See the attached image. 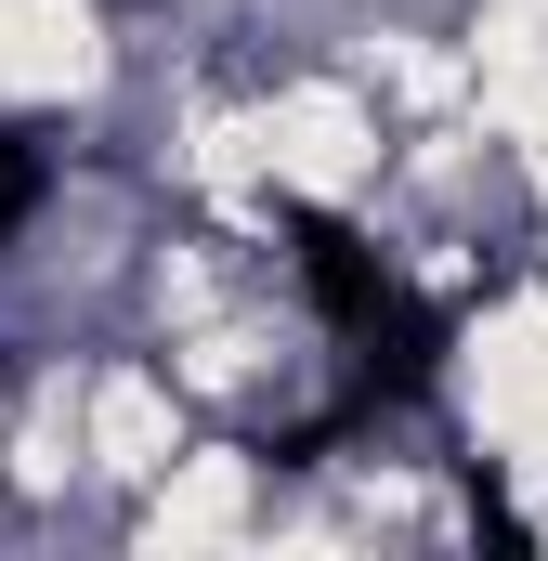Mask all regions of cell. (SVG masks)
I'll return each instance as SVG.
<instances>
[{"instance_id": "1", "label": "cell", "mask_w": 548, "mask_h": 561, "mask_svg": "<svg viewBox=\"0 0 548 561\" xmlns=\"http://www.w3.org/2000/svg\"><path fill=\"white\" fill-rule=\"evenodd\" d=\"M274 236H287V262H300V287H313V313H327V340L353 353V379H340V405L313 431H287L274 457H313L327 431H366L392 419V405H418L431 379H444V353H457V313L444 300H418L340 209H313V196H274Z\"/></svg>"}, {"instance_id": "2", "label": "cell", "mask_w": 548, "mask_h": 561, "mask_svg": "<svg viewBox=\"0 0 548 561\" xmlns=\"http://www.w3.org/2000/svg\"><path fill=\"white\" fill-rule=\"evenodd\" d=\"M39 196H53V157H39L26 131H0V236H13V222H26Z\"/></svg>"}]
</instances>
